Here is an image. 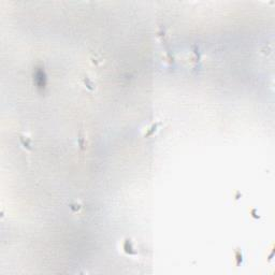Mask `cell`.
I'll return each instance as SVG.
<instances>
[{
  "instance_id": "7a4b0ae2",
  "label": "cell",
  "mask_w": 275,
  "mask_h": 275,
  "mask_svg": "<svg viewBox=\"0 0 275 275\" xmlns=\"http://www.w3.org/2000/svg\"><path fill=\"white\" fill-rule=\"evenodd\" d=\"M161 126V123H156V124H153L152 126H151V128L147 129L146 133H145V136H152L153 134L156 132V131L158 130V128Z\"/></svg>"
},
{
  "instance_id": "3957f363",
  "label": "cell",
  "mask_w": 275,
  "mask_h": 275,
  "mask_svg": "<svg viewBox=\"0 0 275 275\" xmlns=\"http://www.w3.org/2000/svg\"><path fill=\"white\" fill-rule=\"evenodd\" d=\"M21 143L22 145H23L24 147H26V148L30 149L32 146V141L30 138H28V136H21Z\"/></svg>"
},
{
  "instance_id": "8992f818",
  "label": "cell",
  "mask_w": 275,
  "mask_h": 275,
  "mask_svg": "<svg viewBox=\"0 0 275 275\" xmlns=\"http://www.w3.org/2000/svg\"><path fill=\"white\" fill-rule=\"evenodd\" d=\"M70 209L73 212H78V211L81 210V205L79 203H73V204H70Z\"/></svg>"
},
{
  "instance_id": "6da1fadb",
  "label": "cell",
  "mask_w": 275,
  "mask_h": 275,
  "mask_svg": "<svg viewBox=\"0 0 275 275\" xmlns=\"http://www.w3.org/2000/svg\"><path fill=\"white\" fill-rule=\"evenodd\" d=\"M123 249H124V252L126 253L127 255H130V256L138 254V252H136V250H134V249H136V247H134L133 243H132V241H131V240H129V238H126V240L124 241Z\"/></svg>"
},
{
  "instance_id": "5b68a950",
  "label": "cell",
  "mask_w": 275,
  "mask_h": 275,
  "mask_svg": "<svg viewBox=\"0 0 275 275\" xmlns=\"http://www.w3.org/2000/svg\"><path fill=\"white\" fill-rule=\"evenodd\" d=\"M84 140H85V138L83 136L82 132H80V136H79V145H80V147H81V149H83V148H84V146H85V144H84Z\"/></svg>"
},
{
  "instance_id": "277c9868",
  "label": "cell",
  "mask_w": 275,
  "mask_h": 275,
  "mask_svg": "<svg viewBox=\"0 0 275 275\" xmlns=\"http://www.w3.org/2000/svg\"><path fill=\"white\" fill-rule=\"evenodd\" d=\"M83 83H84V85H86V87L88 89H94L95 88V83L92 81V80L89 79L88 76H85V78H83Z\"/></svg>"
}]
</instances>
